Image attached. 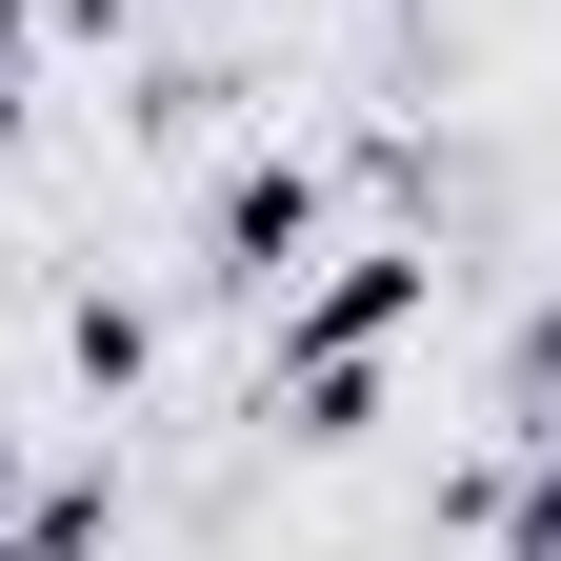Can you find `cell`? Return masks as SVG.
<instances>
[{"instance_id": "6da1fadb", "label": "cell", "mask_w": 561, "mask_h": 561, "mask_svg": "<svg viewBox=\"0 0 561 561\" xmlns=\"http://www.w3.org/2000/svg\"><path fill=\"white\" fill-rule=\"evenodd\" d=\"M421 280H442V261H341V280H301V301H280V381H301V442H362V362H381V341L421 321Z\"/></svg>"}, {"instance_id": "7a4b0ae2", "label": "cell", "mask_w": 561, "mask_h": 561, "mask_svg": "<svg viewBox=\"0 0 561 561\" xmlns=\"http://www.w3.org/2000/svg\"><path fill=\"white\" fill-rule=\"evenodd\" d=\"M201 241H221V280H241V301H280V280H301V241H321V181H301V161H241Z\"/></svg>"}, {"instance_id": "3957f363", "label": "cell", "mask_w": 561, "mask_h": 561, "mask_svg": "<svg viewBox=\"0 0 561 561\" xmlns=\"http://www.w3.org/2000/svg\"><path fill=\"white\" fill-rule=\"evenodd\" d=\"M101 541V481H60V502H21V522H0V561H81Z\"/></svg>"}, {"instance_id": "277c9868", "label": "cell", "mask_w": 561, "mask_h": 561, "mask_svg": "<svg viewBox=\"0 0 561 561\" xmlns=\"http://www.w3.org/2000/svg\"><path fill=\"white\" fill-rule=\"evenodd\" d=\"M0 121H21V41H0Z\"/></svg>"}]
</instances>
